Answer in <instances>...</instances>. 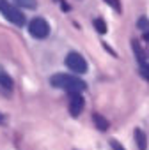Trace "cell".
<instances>
[{
    "label": "cell",
    "mask_w": 149,
    "mask_h": 150,
    "mask_svg": "<svg viewBox=\"0 0 149 150\" xmlns=\"http://www.w3.org/2000/svg\"><path fill=\"white\" fill-rule=\"evenodd\" d=\"M94 28L100 32V34H107V23L101 20V18H98V20H94Z\"/></svg>",
    "instance_id": "11"
},
{
    "label": "cell",
    "mask_w": 149,
    "mask_h": 150,
    "mask_svg": "<svg viewBox=\"0 0 149 150\" xmlns=\"http://www.w3.org/2000/svg\"><path fill=\"white\" fill-rule=\"evenodd\" d=\"M137 27H138L142 37H144L145 41H149V18H147V16H140L138 21H137Z\"/></svg>",
    "instance_id": "7"
},
{
    "label": "cell",
    "mask_w": 149,
    "mask_h": 150,
    "mask_svg": "<svg viewBox=\"0 0 149 150\" xmlns=\"http://www.w3.org/2000/svg\"><path fill=\"white\" fill-rule=\"evenodd\" d=\"M140 76L149 81V64L147 62H140Z\"/></svg>",
    "instance_id": "12"
},
{
    "label": "cell",
    "mask_w": 149,
    "mask_h": 150,
    "mask_svg": "<svg viewBox=\"0 0 149 150\" xmlns=\"http://www.w3.org/2000/svg\"><path fill=\"white\" fill-rule=\"evenodd\" d=\"M50 83H52V87L60 88V90H66L69 94H80L87 87L80 78L69 76V74H55V76L50 78Z\"/></svg>",
    "instance_id": "1"
},
{
    "label": "cell",
    "mask_w": 149,
    "mask_h": 150,
    "mask_svg": "<svg viewBox=\"0 0 149 150\" xmlns=\"http://www.w3.org/2000/svg\"><path fill=\"white\" fill-rule=\"evenodd\" d=\"M92 120H94V124H96V127L101 131V132H105V131H108V127H110V124H108V120L103 117V115H100V113H94L92 115Z\"/></svg>",
    "instance_id": "8"
},
{
    "label": "cell",
    "mask_w": 149,
    "mask_h": 150,
    "mask_svg": "<svg viewBox=\"0 0 149 150\" xmlns=\"http://www.w3.org/2000/svg\"><path fill=\"white\" fill-rule=\"evenodd\" d=\"M29 32L36 39H44L50 35V25L44 18H34L29 23Z\"/></svg>",
    "instance_id": "4"
},
{
    "label": "cell",
    "mask_w": 149,
    "mask_h": 150,
    "mask_svg": "<svg viewBox=\"0 0 149 150\" xmlns=\"http://www.w3.org/2000/svg\"><path fill=\"white\" fill-rule=\"evenodd\" d=\"M131 44H133V50H135V53H137V58H138V62H144L145 55H144V51H142V50L138 48V42H137V41H133Z\"/></svg>",
    "instance_id": "13"
},
{
    "label": "cell",
    "mask_w": 149,
    "mask_h": 150,
    "mask_svg": "<svg viewBox=\"0 0 149 150\" xmlns=\"http://www.w3.org/2000/svg\"><path fill=\"white\" fill-rule=\"evenodd\" d=\"M110 143H112V146H114V150H124V148H122V146H121V145H119L117 141H110Z\"/></svg>",
    "instance_id": "14"
},
{
    "label": "cell",
    "mask_w": 149,
    "mask_h": 150,
    "mask_svg": "<svg viewBox=\"0 0 149 150\" xmlns=\"http://www.w3.org/2000/svg\"><path fill=\"white\" fill-rule=\"evenodd\" d=\"M0 13H2V16H4L7 21H11V23L16 25V27L25 25V16H23V13H21L16 6H13L11 2H7V0H0Z\"/></svg>",
    "instance_id": "2"
},
{
    "label": "cell",
    "mask_w": 149,
    "mask_h": 150,
    "mask_svg": "<svg viewBox=\"0 0 149 150\" xmlns=\"http://www.w3.org/2000/svg\"><path fill=\"white\" fill-rule=\"evenodd\" d=\"M84 104H85V103H84V97H82L80 94H71V97H69V115L77 118V117L82 113Z\"/></svg>",
    "instance_id": "5"
},
{
    "label": "cell",
    "mask_w": 149,
    "mask_h": 150,
    "mask_svg": "<svg viewBox=\"0 0 149 150\" xmlns=\"http://www.w3.org/2000/svg\"><path fill=\"white\" fill-rule=\"evenodd\" d=\"M135 143H137L138 150H145L147 148V138H145V132L142 129H135Z\"/></svg>",
    "instance_id": "9"
},
{
    "label": "cell",
    "mask_w": 149,
    "mask_h": 150,
    "mask_svg": "<svg viewBox=\"0 0 149 150\" xmlns=\"http://www.w3.org/2000/svg\"><path fill=\"white\" fill-rule=\"evenodd\" d=\"M0 87H2L6 92H11V90L14 88V81H13V78L9 76L6 71H2V69H0Z\"/></svg>",
    "instance_id": "6"
},
{
    "label": "cell",
    "mask_w": 149,
    "mask_h": 150,
    "mask_svg": "<svg viewBox=\"0 0 149 150\" xmlns=\"http://www.w3.org/2000/svg\"><path fill=\"white\" fill-rule=\"evenodd\" d=\"M64 64H66V67H67L69 71L77 72V74H84V72H87V69H89L87 60H85L80 53H77V51H69V53L66 55V58H64Z\"/></svg>",
    "instance_id": "3"
},
{
    "label": "cell",
    "mask_w": 149,
    "mask_h": 150,
    "mask_svg": "<svg viewBox=\"0 0 149 150\" xmlns=\"http://www.w3.org/2000/svg\"><path fill=\"white\" fill-rule=\"evenodd\" d=\"M14 2H16V6L27 7V9H36V7H37V2H36V0H14Z\"/></svg>",
    "instance_id": "10"
}]
</instances>
